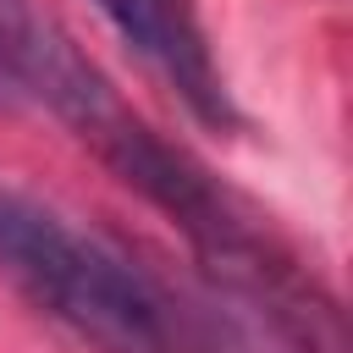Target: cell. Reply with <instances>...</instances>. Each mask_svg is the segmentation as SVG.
<instances>
[{"label":"cell","mask_w":353,"mask_h":353,"mask_svg":"<svg viewBox=\"0 0 353 353\" xmlns=\"http://www.w3.org/2000/svg\"><path fill=\"white\" fill-rule=\"evenodd\" d=\"M99 17L121 33V44L165 77V88L204 121V127H237V110H232V94L210 61V44L199 33V22L188 17L182 0H94Z\"/></svg>","instance_id":"2"},{"label":"cell","mask_w":353,"mask_h":353,"mask_svg":"<svg viewBox=\"0 0 353 353\" xmlns=\"http://www.w3.org/2000/svg\"><path fill=\"white\" fill-rule=\"evenodd\" d=\"M0 265L99 353H182L165 292L99 237L0 188Z\"/></svg>","instance_id":"1"},{"label":"cell","mask_w":353,"mask_h":353,"mask_svg":"<svg viewBox=\"0 0 353 353\" xmlns=\"http://www.w3.org/2000/svg\"><path fill=\"white\" fill-rule=\"evenodd\" d=\"M17 99V88H11V77H6V66H0V105H11Z\"/></svg>","instance_id":"3"}]
</instances>
